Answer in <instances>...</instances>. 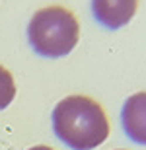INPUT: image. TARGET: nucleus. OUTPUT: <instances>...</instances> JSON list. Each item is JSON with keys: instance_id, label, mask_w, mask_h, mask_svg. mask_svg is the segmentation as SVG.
Listing matches in <instances>:
<instances>
[{"instance_id": "5", "label": "nucleus", "mask_w": 146, "mask_h": 150, "mask_svg": "<svg viewBox=\"0 0 146 150\" xmlns=\"http://www.w3.org/2000/svg\"><path fill=\"white\" fill-rule=\"evenodd\" d=\"M16 98V84L12 74L4 67H0V111L6 109Z\"/></svg>"}, {"instance_id": "1", "label": "nucleus", "mask_w": 146, "mask_h": 150, "mask_svg": "<svg viewBox=\"0 0 146 150\" xmlns=\"http://www.w3.org/2000/svg\"><path fill=\"white\" fill-rule=\"evenodd\" d=\"M56 139L72 150H94L107 139L109 123L97 101L86 96H68L53 109Z\"/></svg>"}, {"instance_id": "3", "label": "nucleus", "mask_w": 146, "mask_h": 150, "mask_svg": "<svg viewBox=\"0 0 146 150\" xmlns=\"http://www.w3.org/2000/svg\"><path fill=\"white\" fill-rule=\"evenodd\" d=\"M138 0H92V12L97 23L103 28L115 29L123 28L133 20Z\"/></svg>"}, {"instance_id": "6", "label": "nucleus", "mask_w": 146, "mask_h": 150, "mask_svg": "<svg viewBox=\"0 0 146 150\" xmlns=\"http://www.w3.org/2000/svg\"><path fill=\"white\" fill-rule=\"evenodd\" d=\"M29 150H53V148H49V146H33V148H29Z\"/></svg>"}, {"instance_id": "4", "label": "nucleus", "mask_w": 146, "mask_h": 150, "mask_svg": "<svg viewBox=\"0 0 146 150\" xmlns=\"http://www.w3.org/2000/svg\"><path fill=\"white\" fill-rule=\"evenodd\" d=\"M121 125L133 142L146 146V92L127 98L121 109Z\"/></svg>"}, {"instance_id": "2", "label": "nucleus", "mask_w": 146, "mask_h": 150, "mask_svg": "<svg viewBox=\"0 0 146 150\" xmlns=\"http://www.w3.org/2000/svg\"><path fill=\"white\" fill-rule=\"evenodd\" d=\"M80 28L72 12L61 6L43 8L31 18L28 25V39L37 55L45 59L66 57L76 47Z\"/></svg>"}]
</instances>
